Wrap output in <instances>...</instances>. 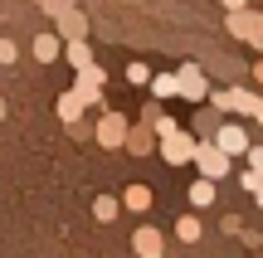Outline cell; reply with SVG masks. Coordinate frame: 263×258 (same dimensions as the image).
Returning <instances> with one entry per match:
<instances>
[{"mask_svg": "<svg viewBox=\"0 0 263 258\" xmlns=\"http://www.w3.org/2000/svg\"><path fill=\"white\" fill-rule=\"evenodd\" d=\"M210 107H215L219 117H254V103H258V88H244V83H229V88H210V97H205Z\"/></svg>", "mask_w": 263, "mask_h": 258, "instance_id": "obj_1", "label": "cell"}, {"mask_svg": "<svg viewBox=\"0 0 263 258\" xmlns=\"http://www.w3.org/2000/svg\"><path fill=\"white\" fill-rule=\"evenodd\" d=\"M190 166H195V175H200V181H215V185L224 181L229 171H234V161H229V156L219 151L215 142H205V136L195 142V156H190Z\"/></svg>", "mask_w": 263, "mask_h": 258, "instance_id": "obj_2", "label": "cell"}, {"mask_svg": "<svg viewBox=\"0 0 263 258\" xmlns=\"http://www.w3.org/2000/svg\"><path fill=\"white\" fill-rule=\"evenodd\" d=\"M205 142H215V146H219V151H224V156H229V161H239V156H244V151H249V142H254V136H249V127H244V122H239V117H224V122H219V127H215V132H210V136H205Z\"/></svg>", "mask_w": 263, "mask_h": 258, "instance_id": "obj_3", "label": "cell"}, {"mask_svg": "<svg viewBox=\"0 0 263 258\" xmlns=\"http://www.w3.org/2000/svg\"><path fill=\"white\" fill-rule=\"evenodd\" d=\"M176 93L185 97V103H195V107L210 97V78H205V68H200L195 58H185V64L176 68Z\"/></svg>", "mask_w": 263, "mask_h": 258, "instance_id": "obj_4", "label": "cell"}, {"mask_svg": "<svg viewBox=\"0 0 263 258\" xmlns=\"http://www.w3.org/2000/svg\"><path fill=\"white\" fill-rule=\"evenodd\" d=\"M195 142H200L195 132L176 127L171 136H161V142H156V151H161V161H166V166H190V156H195Z\"/></svg>", "mask_w": 263, "mask_h": 258, "instance_id": "obj_5", "label": "cell"}, {"mask_svg": "<svg viewBox=\"0 0 263 258\" xmlns=\"http://www.w3.org/2000/svg\"><path fill=\"white\" fill-rule=\"evenodd\" d=\"M103 88H107V73H103L98 64L78 68V83H73V93L83 97V107H98V112H107V107H103Z\"/></svg>", "mask_w": 263, "mask_h": 258, "instance_id": "obj_6", "label": "cell"}, {"mask_svg": "<svg viewBox=\"0 0 263 258\" xmlns=\"http://www.w3.org/2000/svg\"><path fill=\"white\" fill-rule=\"evenodd\" d=\"M127 117L122 112H98V127H93V136H98V146L103 151H122V142H127Z\"/></svg>", "mask_w": 263, "mask_h": 258, "instance_id": "obj_7", "label": "cell"}, {"mask_svg": "<svg viewBox=\"0 0 263 258\" xmlns=\"http://www.w3.org/2000/svg\"><path fill=\"white\" fill-rule=\"evenodd\" d=\"M224 29L234 39H244V44H254V39L263 34V10H229V15H224Z\"/></svg>", "mask_w": 263, "mask_h": 258, "instance_id": "obj_8", "label": "cell"}, {"mask_svg": "<svg viewBox=\"0 0 263 258\" xmlns=\"http://www.w3.org/2000/svg\"><path fill=\"white\" fill-rule=\"evenodd\" d=\"M132 253L137 258H166V234H161L156 224H141V229L132 234Z\"/></svg>", "mask_w": 263, "mask_h": 258, "instance_id": "obj_9", "label": "cell"}, {"mask_svg": "<svg viewBox=\"0 0 263 258\" xmlns=\"http://www.w3.org/2000/svg\"><path fill=\"white\" fill-rule=\"evenodd\" d=\"M122 151H127V156H151V151H156V132H151L146 122H132V127H127Z\"/></svg>", "mask_w": 263, "mask_h": 258, "instance_id": "obj_10", "label": "cell"}, {"mask_svg": "<svg viewBox=\"0 0 263 258\" xmlns=\"http://www.w3.org/2000/svg\"><path fill=\"white\" fill-rule=\"evenodd\" d=\"M64 44H73V39H88V19H83V10H68V15H59V29H54Z\"/></svg>", "mask_w": 263, "mask_h": 258, "instance_id": "obj_11", "label": "cell"}, {"mask_svg": "<svg viewBox=\"0 0 263 258\" xmlns=\"http://www.w3.org/2000/svg\"><path fill=\"white\" fill-rule=\"evenodd\" d=\"M117 200H122V210H132V214H146L151 205H156V195H151V185H141V181H137V185H127Z\"/></svg>", "mask_w": 263, "mask_h": 258, "instance_id": "obj_12", "label": "cell"}, {"mask_svg": "<svg viewBox=\"0 0 263 258\" xmlns=\"http://www.w3.org/2000/svg\"><path fill=\"white\" fill-rule=\"evenodd\" d=\"M83 112H88V107H83V97H78L73 88L59 93V122H64V127H78V122H83Z\"/></svg>", "mask_w": 263, "mask_h": 258, "instance_id": "obj_13", "label": "cell"}, {"mask_svg": "<svg viewBox=\"0 0 263 258\" xmlns=\"http://www.w3.org/2000/svg\"><path fill=\"white\" fill-rule=\"evenodd\" d=\"M34 58H39V64H54V58H64V39H59L54 29L34 34Z\"/></svg>", "mask_w": 263, "mask_h": 258, "instance_id": "obj_14", "label": "cell"}, {"mask_svg": "<svg viewBox=\"0 0 263 258\" xmlns=\"http://www.w3.org/2000/svg\"><path fill=\"white\" fill-rule=\"evenodd\" d=\"M215 190H219L215 181H200V175H195V181H190V190H185L190 210H210V205H215Z\"/></svg>", "mask_w": 263, "mask_h": 258, "instance_id": "obj_15", "label": "cell"}, {"mask_svg": "<svg viewBox=\"0 0 263 258\" xmlns=\"http://www.w3.org/2000/svg\"><path fill=\"white\" fill-rule=\"evenodd\" d=\"M151 103H171V97H180L176 93V73H151Z\"/></svg>", "mask_w": 263, "mask_h": 258, "instance_id": "obj_16", "label": "cell"}, {"mask_svg": "<svg viewBox=\"0 0 263 258\" xmlns=\"http://www.w3.org/2000/svg\"><path fill=\"white\" fill-rule=\"evenodd\" d=\"M176 239H180V244H200V239H205L200 214H180V220H176Z\"/></svg>", "mask_w": 263, "mask_h": 258, "instance_id": "obj_17", "label": "cell"}, {"mask_svg": "<svg viewBox=\"0 0 263 258\" xmlns=\"http://www.w3.org/2000/svg\"><path fill=\"white\" fill-rule=\"evenodd\" d=\"M117 214H122V200H117V195H98L93 200V220L98 224H112Z\"/></svg>", "mask_w": 263, "mask_h": 258, "instance_id": "obj_18", "label": "cell"}, {"mask_svg": "<svg viewBox=\"0 0 263 258\" xmlns=\"http://www.w3.org/2000/svg\"><path fill=\"white\" fill-rule=\"evenodd\" d=\"M64 64H73V73L93 64V49H88V39H73V44H64Z\"/></svg>", "mask_w": 263, "mask_h": 258, "instance_id": "obj_19", "label": "cell"}, {"mask_svg": "<svg viewBox=\"0 0 263 258\" xmlns=\"http://www.w3.org/2000/svg\"><path fill=\"white\" fill-rule=\"evenodd\" d=\"M127 83L146 88V83H151V64H141V58H132V64H127Z\"/></svg>", "mask_w": 263, "mask_h": 258, "instance_id": "obj_20", "label": "cell"}, {"mask_svg": "<svg viewBox=\"0 0 263 258\" xmlns=\"http://www.w3.org/2000/svg\"><path fill=\"white\" fill-rule=\"evenodd\" d=\"M244 161H249V171H263V142H249Z\"/></svg>", "mask_w": 263, "mask_h": 258, "instance_id": "obj_21", "label": "cell"}, {"mask_svg": "<svg viewBox=\"0 0 263 258\" xmlns=\"http://www.w3.org/2000/svg\"><path fill=\"white\" fill-rule=\"evenodd\" d=\"M34 5H44V10H49V15H54V19H59V15H68V10H73V0H34Z\"/></svg>", "mask_w": 263, "mask_h": 258, "instance_id": "obj_22", "label": "cell"}, {"mask_svg": "<svg viewBox=\"0 0 263 258\" xmlns=\"http://www.w3.org/2000/svg\"><path fill=\"white\" fill-rule=\"evenodd\" d=\"M258 175H263V171H249V166H244V171H239V185L254 195V190H258Z\"/></svg>", "mask_w": 263, "mask_h": 258, "instance_id": "obj_23", "label": "cell"}, {"mask_svg": "<svg viewBox=\"0 0 263 258\" xmlns=\"http://www.w3.org/2000/svg\"><path fill=\"white\" fill-rule=\"evenodd\" d=\"M15 54H20L15 39H0V64H15Z\"/></svg>", "mask_w": 263, "mask_h": 258, "instance_id": "obj_24", "label": "cell"}, {"mask_svg": "<svg viewBox=\"0 0 263 258\" xmlns=\"http://www.w3.org/2000/svg\"><path fill=\"white\" fill-rule=\"evenodd\" d=\"M219 229H224V234H239V229H244V220H239V214H224V220H219Z\"/></svg>", "mask_w": 263, "mask_h": 258, "instance_id": "obj_25", "label": "cell"}, {"mask_svg": "<svg viewBox=\"0 0 263 258\" xmlns=\"http://www.w3.org/2000/svg\"><path fill=\"white\" fill-rule=\"evenodd\" d=\"M254 83H258V93H263V58H254Z\"/></svg>", "mask_w": 263, "mask_h": 258, "instance_id": "obj_26", "label": "cell"}, {"mask_svg": "<svg viewBox=\"0 0 263 258\" xmlns=\"http://www.w3.org/2000/svg\"><path fill=\"white\" fill-rule=\"evenodd\" d=\"M224 10H249V0H219Z\"/></svg>", "mask_w": 263, "mask_h": 258, "instance_id": "obj_27", "label": "cell"}, {"mask_svg": "<svg viewBox=\"0 0 263 258\" xmlns=\"http://www.w3.org/2000/svg\"><path fill=\"white\" fill-rule=\"evenodd\" d=\"M254 122L263 127V93H258V103H254Z\"/></svg>", "mask_w": 263, "mask_h": 258, "instance_id": "obj_28", "label": "cell"}, {"mask_svg": "<svg viewBox=\"0 0 263 258\" xmlns=\"http://www.w3.org/2000/svg\"><path fill=\"white\" fill-rule=\"evenodd\" d=\"M254 200H258V210H263V175H258V190H254Z\"/></svg>", "mask_w": 263, "mask_h": 258, "instance_id": "obj_29", "label": "cell"}, {"mask_svg": "<svg viewBox=\"0 0 263 258\" xmlns=\"http://www.w3.org/2000/svg\"><path fill=\"white\" fill-rule=\"evenodd\" d=\"M254 49H258V54H263V34H258V39H254Z\"/></svg>", "mask_w": 263, "mask_h": 258, "instance_id": "obj_30", "label": "cell"}, {"mask_svg": "<svg viewBox=\"0 0 263 258\" xmlns=\"http://www.w3.org/2000/svg\"><path fill=\"white\" fill-rule=\"evenodd\" d=\"M0 122H5V97H0Z\"/></svg>", "mask_w": 263, "mask_h": 258, "instance_id": "obj_31", "label": "cell"}]
</instances>
